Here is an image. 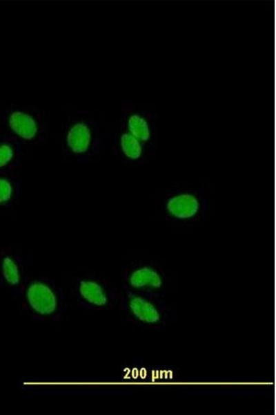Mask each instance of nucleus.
<instances>
[{
  "label": "nucleus",
  "instance_id": "423d86ee",
  "mask_svg": "<svg viewBox=\"0 0 276 415\" xmlns=\"http://www.w3.org/2000/svg\"><path fill=\"white\" fill-rule=\"evenodd\" d=\"M66 142L73 153L85 154L89 149L92 142V132L90 127L85 122H76L68 129Z\"/></svg>",
  "mask_w": 276,
  "mask_h": 415
},
{
  "label": "nucleus",
  "instance_id": "0eeeda50",
  "mask_svg": "<svg viewBox=\"0 0 276 415\" xmlns=\"http://www.w3.org/2000/svg\"><path fill=\"white\" fill-rule=\"evenodd\" d=\"M8 124L14 134L27 140H32L38 131L35 119L21 111H12L8 117Z\"/></svg>",
  "mask_w": 276,
  "mask_h": 415
},
{
  "label": "nucleus",
  "instance_id": "9b49d317",
  "mask_svg": "<svg viewBox=\"0 0 276 415\" xmlns=\"http://www.w3.org/2000/svg\"><path fill=\"white\" fill-rule=\"evenodd\" d=\"M14 156V148L10 143L0 142V169L7 166L12 161Z\"/></svg>",
  "mask_w": 276,
  "mask_h": 415
},
{
  "label": "nucleus",
  "instance_id": "1a4fd4ad",
  "mask_svg": "<svg viewBox=\"0 0 276 415\" xmlns=\"http://www.w3.org/2000/svg\"><path fill=\"white\" fill-rule=\"evenodd\" d=\"M128 128L129 133L139 142L148 140L150 133L147 122L137 114H132L128 119Z\"/></svg>",
  "mask_w": 276,
  "mask_h": 415
},
{
  "label": "nucleus",
  "instance_id": "f257e3e1",
  "mask_svg": "<svg viewBox=\"0 0 276 415\" xmlns=\"http://www.w3.org/2000/svg\"><path fill=\"white\" fill-rule=\"evenodd\" d=\"M22 300L27 312L41 321H59L66 312L62 290L53 282L35 279L22 290Z\"/></svg>",
  "mask_w": 276,
  "mask_h": 415
},
{
  "label": "nucleus",
  "instance_id": "f03ea898",
  "mask_svg": "<svg viewBox=\"0 0 276 415\" xmlns=\"http://www.w3.org/2000/svg\"><path fill=\"white\" fill-rule=\"evenodd\" d=\"M119 302L127 318L140 326L160 327L171 317L172 311L161 297L124 289Z\"/></svg>",
  "mask_w": 276,
  "mask_h": 415
},
{
  "label": "nucleus",
  "instance_id": "f8f14e48",
  "mask_svg": "<svg viewBox=\"0 0 276 415\" xmlns=\"http://www.w3.org/2000/svg\"><path fill=\"white\" fill-rule=\"evenodd\" d=\"M13 187L10 181L6 178H0V204L10 200Z\"/></svg>",
  "mask_w": 276,
  "mask_h": 415
},
{
  "label": "nucleus",
  "instance_id": "20e7f679",
  "mask_svg": "<svg viewBox=\"0 0 276 415\" xmlns=\"http://www.w3.org/2000/svg\"><path fill=\"white\" fill-rule=\"evenodd\" d=\"M75 297L82 306L90 309H103L119 301L120 296L104 284L92 279L78 280Z\"/></svg>",
  "mask_w": 276,
  "mask_h": 415
},
{
  "label": "nucleus",
  "instance_id": "39448f33",
  "mask_svg": "<svg viewBox=\"0 0 276 415\" xmlns=\"http://www.w3.org/2000/svg\"><path fill=\"white\" fill-rule=\"evenodd\" d=\"M166 208L168 213L175 219H188L197 214L200 202L199 199L191 193H177L168 199Z\"/></svg>",
  "mask_w": 276,
  "mask_h": 415
},
{
  "label": "nucleus",
  "instance_id": "7ed1b4c3",
  "mask_svg": "<svg viewBox=\"0 0 276 415\" xmlns=\"http://www.w3.org/2000/svg\"><path fill=\"white\" fill-rule=\"evenodd\" d=\"M124 289L148 296L161 297L166 293L163 273L152 265H141L129 270L125 276Z\"/></svg>",
  "mask_w": 276,
  "mask_h": 415
},
{
  "label": "nucleus",
  "instance_id": "9d476101",
  "mask_svg": "<svg viewBox=\"0 0 276 415\" xmlns=\"http://www.w3.org/2000/svg\"><path fill=\"white\" fill-rule=\"evenodd\" d=\"M120 146L124 155L132 160L139 158L142 154V146L130 133H124L120 138Z\"/></svg>",
  "mask_w": 276,
  "mask_h": 415
},
{
  "label": "nucleus",
  "instance_id": "6e6552de",
  "mask_svg": "<svg viewBox=\"0 0 276 415\" xmlns=\"http://www.w3.org/2000/svg\"><path fill=\"white\" fill-rule=\"evenodd\" d=\"M0 276L3 283L17 288L21 282V274L17 262L10 256H4L0 261Z\"/></svg>",
  "mask_w": 276,
  "mask_h": 415
}]
</instances>
